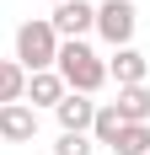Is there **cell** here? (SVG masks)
<instances>
[{"instance_id": "4fadbf2b", "label": "cell", "mask_w": 150, "mask_h": 155, "mask_svg": "<svg viewBox=\"0 0 150 155\" xmlns=\"http://www.w3.org/2000/svg\"><path fill=\"white\" fill-rule=\"evenodd\" d=\"M91 150H97L91 134H59V144H54V155H91Z\"/></svg>"}, {"instance_id": "9c48e42d", "label": "cell", "mask_w": 150, "mask_h": 155, "mask_svg": "<svg viewBox=\"0 0 150 155\" xmlns=\"http://www.w3.org/2000/svg\"><path fill=\"white\" fill-rule=\"evenodd\" d=\"M113 107L123 112V123H150V91L145 86H118V102Z\"/></svg>"}, {"instance_id": "6da1fadb", "label": "cell", "mask_w": 150, "mask_h": 155, "mask_svg": "<svg viewBox=\"0 0 150 155\" xmlns=\"http://www.w3.org/2000/svg\"><path fill=\"white\" fill-rule=\"evenodd\" d=\"M54 70L64 75V86L80 96H97L107 86V59H97L91 54L86 38H70V43H59V59H54Z\"/></svg>"}, {"instance_id": "277c9868", "label": "cell", "mask_w": 150, "mask_h": 155, "mask_svg": "<svg viewBox=\"0 0 150 155\" xmlns=\"http://www.w3.org/2000/svg\"><path fill=\"white\" fill-rule=\"evenodd\" d=\"M48 21L59 32V43H70V38H86V32L97 27V5H86V0H59Z\"/></svg>"}, {"instance_id": "52a82bcc", "label": "cell", "mask_w": 150, "mask_h": 155, "mask_svg": "<svg viewBox=\"0 0 150 155\" xmlns=\"http://www.w3.org/2000/svg\"><path fill=\"white\" fill-rule=\"evenodd\" d=\"M145 54L139 48H113V59H107V75L118 80V86H145Z\"/></svg>"}, {"instance_id": "7c38bea8", "label": "cell", "mask_w": 150, "mask_h": 155, "mask_svg": "<svg viewBox=\"0 0 150 155\" xmlns=\"http://www.w3.org/2000/svg\"><path fill=\"white\" fill-rule=\"evenodd\" d=\"M118 155H150V123H123L118 144H113Z\"/></svg>"}, {"instance_id": "8992f818", "label": "cell", "mask_w": 150, "mask_h": 155, "mask_svg": "<svg viewBox=\"0 0 150 155\" xmlns=\"http://www.w3.org/2000/svg\"><path fill=\"white\" fill-rule=\"evenodd\" d=\"M54 112H59V128H64V134H91L97 102H91V96H80V91H64V102H59Z\"/></svg>"}, {"instance_id": "ba28073f", "label": "cell", "mask_w": 150, "mask_h": 155, "mask_svg": "<svg viewBox=\"0 0 150 155\" xmlns=\"http://www.w3.org/2000/svg\"><path fill=\"white\" fill-rule=\"evenodd\" d=\"M64 75L59 70H38V75H27V96H32V107H59L64 102Z\"/></svg>"}, {"instance_id": "3957f363", "label": "cell", "mask_w": 150, "mask_h": 155, "mask_svg": "<svg viewBox=\"0 0 150 155\" xmlns=\"http://www.w3.org/2000/svg\"><path fill=\"white\" fill-rule=\"evenodd\" d=\"M134 27H139V11L129 0H102V5H97V32H102L113 48H129Z\"/></svg>"}, {"instance_id": "5b68a950", "label": "cell", "mask_w": 150, "mask_h": 155, "mask_svg": "<svg viewBox=\"0 0 150 155\" xmlns=\"http://www.w3.org/2000/svg\"><path fill=\"white\" fill-rule=\"evenodd\" d=\"M32 134H38V107L5 102V107H0V139L5 144H32Z\"/></svg>"}, {"instance_id": "8fae6325", "label": "cell", "mask_w": 150, "mask_h": 155, "mask_svg": "<svg viewBox=\"0 0 150 155\" xmlns=\"http://www.w3.org/2000/svg\"><path fill=\"white\" fill-rule=\"evenodd\" d=\"M22 96H27V70L16 59H0V107L5 102H22Z\"/></svg>"}, {"instance_id": "7a4b0ae2", "label": "cell", "mask_w": 150, "mask_h": 155, "mask_svg": "<svg viewBox=\"0 0 150 155\" xmlns=\"http://www.w3.org/2000/svg\"><path fill=\"white\" fill-rule=\"evenodd\" d=\"M54 59H59V32H54V21L48 16L22 21L16 27V64L27 75H38V70H54Z\"/></svg>"}, {"instance_id": "5bb4252c", "label": "cell", "mask_w": 150, "mask_h": 155, "mask_svg": "<svg viewBox=\"0 0 150 155\" xmlns=\"http://www.w3.org/2000/svg\"><path fill=\"white\" fill-rule=\"evenodd\" d=\"M54 5H59V0H54Z\"/></svg>"}, {"instance_id": "30bf717a", "label": "cell", "mask_w": 150, "mask_h": 155, "mask_svg": "<svg viewBox=\"0 0 150 155\" xmlns=\"http://www.w3.org/2000/svg\"><path fill=\"white\" fill-rule=\"evenodd\" d=\"M123 134V112L113 107V102H97V118H91V139L97 144H118Z\"/></svg>"}]
</instances>
